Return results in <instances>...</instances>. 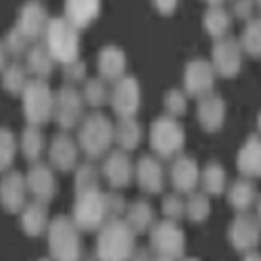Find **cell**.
Returning a JSON list of instances; mask_svg holds the SVG:
<instances>
[{"instance_id":"1","label":"cell","mask_w":261,"mask_h":261,"mask_svg":"<svg viewBox=\"0 0 261 261\" xmlns=\"http://www.w3.org/2000/svg\"><path fill=\"white\" fill-rule=\"evenodd\" d=\"M77 148L88 159L105 157L113 146V121L102 113H90L77 125Z\"/></svg>"},{"instance_id":"2","label":"cell","mask_w":261,"mask_h":261,"mask_svg":"<svg viewBox=\"0 0 261 261\" xmlns=\"http://www.w3.org/2000/svg\"><path fill=\"white\" fill-rule=\"evenodd\" d=\"M136 234L123 220H111L100 228L96 241L98 261H129L136 251Z\"/></svg>"},{"instance_id":"3","label":"cell","mask_w":261,"mask_h":261,"mask_svg":"<svg viewBox=\"0 0 261 261\" xmlns=\"http://www.w3.org/2000/svg\"><path fill=\"white\" fill-rule=\"evenodd\" d=\"M42 38H44V46L55 63L67 65L80 59V32L65 17L50 19Z\"/></svg>"},{"instance_id":"4","label":"cell","mask_w":261,"mask_h":261,"mask_svg":"<svg viewBox=\"0 0 261 261\" xmlns=\"http://www.w3.org/2000/svg\"><path fill=\"white\" fill-rule=\"evenodd\" d=\"M48 247L53 261H80L82 259V241L80 228L71 217L59 215L48 222Z\"/></svg>"},{"instance_id":"5","label":"cell","mask_w":261,"mask_h":261,"mask_svg":"<svg viewBox=\"0 0 261 261\" xmlns=\"http://www.w3.org/2000/svg\"><path fill=\"white\" fill-rule=\"evenodd\" d=\"M148 142L159 159H173L182 153L186 144V132L176 117L161 115L150 123Z\"/></svg>"},{"instance_id":"6","label":"cell","mask_w":261,"mask_h":261,"mask_svg":"<svg viewBox=\"0 0 261 261\" xmlns=\"http://www.w3.org/2000/svg\"><path fill=\"white\" fill-rule=\"evenodd\" d=\"M23 115L30 125L42 127L53 119V102H55V92L46 80L40 77H30L23 92Z\"/></svg>"},{"instance_id":"7","label":"cell","mask_w":261,"mask_h":261,"mask_svg":"<svg viewBox=\"0 0 261 261\" xmlns=\"http://www.w3.org/2000/svg\"><path fill=\"white\" fill-rule=\"evenodd\" d=\"M71 220L80 230H98L107 222H111L107 194H102L100 188L88 190V192H77Z\"/></svg>"},{"instance_id":"8","label":"cell","mask_w":261,"mask_h":261,"mask_svg":"<svg viewBox=\"0 0 261 261\" xmlns=\"http://www.w3.org/2000/svg\"><path fill=\"white\" fill-rule=\"evenodd\" d=\"M150 247L163 259H180L186 249L184 230L173 220L153 224V228H150Z\"/></svg>"},{"instance_id":"9","label":"cell","mask_w":261,"mask_h":261,"mask_svg":"<svg viewBox=\"0 0 261 261\" xmlns=\"http://www.w3.org/2000/svg\"><path fill=\"white\" fill-rule=\"evenodd\" d=\"M53 119L59 123V127L63 132H69V129L77 127L80 121L84 119V98L71 84L63 86V88L55 94Z\"/></svg>"},{"instance_id":"10","label":"cell","mask_w":261,"mask_h":261,"mask_svg":"<svg viewBox=\"0 0 261 261\" xmlns=\"http://www.w3.org/2000/svg\"><path fill=\"white\" fill-rule=\"evenodd\" d=\"M209 63H211L215 75L234 77L243 67V48L238 44V40L230 38V36L215 40Z\"/></svg>"},{"instance_id":"11","label":"cell","mask_w":261,"mask_h":261,"mask_svg":"<svg viewBox=\"0 0 261 261\" xmlns=\"http://www.w3.org/2000/svg\"><path fill=\"white\" fill-rule=\"evenodd\" d=\"M109 100H111L113 113L119 119L136 117L138 109H140V84H138V80L132 75H123L121 80H117Z\"/></svg>"},{"instance_id":"12","label":"cell","mask_w":261,"mask_h":261,"mask_svg":"<svg viewBox=\"0 0 261 261\" xmlns=\"http://www.w3.org/2000/svg\"><path fill=\"white\" fill-rule=\"evenodd\" d=\"M215 86V71L205 59H192L184 69V94L203 98L211 94Z\"/></svg>"},{"instance_id":"13","label":"cell","mask_w":261,"mask_h":261,"mask_svg":"<svg viewBox=\"0 0 261 261\" xmlns=\"http://www.w3.org/2000/svg\"><path fill=\"white\" fill-rule=\"evenodd\" d=\"M48 21H50V17H48L46 7L40 5L38 0H30V3H25L23 7L19 9L15 30L21 36H25L30 42H34V40L44 36Z\"/></svg>"},{"instance_id":"14","label":"cell","mask_w":261,"mask_h":261,"mask_svg":"<svg viewBox=\"0 0 261 261\" xmlns=\"http://www.w3.org/2000/svg\"><path fill=\"white\" fill-rule=\"evenodd\" d=\"M25 186L28 192L36 199V203H50L55 192H57V180H55V171L46 163H32L28 176H25Z\"/></svg>"},{"instance_id":"15","label":"cell","mask_w":261,"mask_h":261,"mask_svg":"<svg viewBox=\"0 0 261 261\" xmlns=\"http://www.w3.org/2000/svg\"><path fill=\"white\" fill-rule=\"evenodd\" d=\"M102 176L113 188H123L134 178V165L125 150H109L102 163Z\"/></svg>"},{"instance_id":"16","label":"cell","mask_w":261,"mask_h":261,"mask_svg":"<svg viewBox=\"0 0 261 261\" xmlns=\"http://www.w3.org/2000/svg\"><path fill=\"white\" fill-rule=\"evenodd\" d=\"M28 199L25 176L19 171H7V176L0 180V203L9 213H21Z\"/></svg>"},{"instance_id":"17","label":"cell","mask_w":261,"mask_h":261,"mask_svg":"<svg viewBox=\"0 0 261 261\" xmlns=\"http://www.w3.org/2000/svg\"><path fill=\"white\" fill-rule=\"evenodd\" d=\"M77 155L80 148L77 142L67 134L61 132L53 138L50 146H48V159H50V167L59 169V171H71L77 167Z\"/></svg>"},{"instance_id":"18","label":"cell","mask_w":261,"mask_h":261,"mask_svg":"<svg viewBox=\"0 0 261 261\" xmlns=\"http://www.w3.org/2000/svg\"><path fill=\"white\" fill-rule=\"evenodd\" d=\"M199 173H201V169L192 157H188V155L173 157V163L169 169L171 186L180 194H190V192H194V188L199 184Z\"/></svg>"},{"instance_id":"19","label":"cell","mask_w":261,"mask_h":261,"mask_svg":"<svg viewBox=\"0 0 261 261\" xmlns=\"http://www.w3.org/2000/svg\"><path fill=\"white\" fill-rule=\"evenodd\" d=\"M228 238L236 251H251L259 243V220L251 213H238L228 230Z\"/></svg>"},{"instance_id":"20","label":"cell","mask_w":261,"mask_h":261,"mask_svg":"<svg viewBox=\"0 0 261 261\" xmlns=\"http://www.w3.org/2000/svg\"><path fill=\"white\" fill-rule=\"evenodd\" d=\"M134 176H136V182L138 186L148 192V194H159L165 186V173H163V167L159 163V159L155 157H142L136 167H134Z\"/></svg>"},{"instance_id":"21","label":"cell","mask_w":261,"mask_h":261,"mask_svg":"<svg viewBox=\"0 0 261 261\" xmlns=\"http://www.w3.org/2000/svg\"><path fill=\"white\" fill-rule=\"evenodd\" d=\"M197 117H199V123H201V127L205 129V132H217L226 121V102H224V98L213 94V92L199 98Z\"/></svg>"},{"instance_id":"22","label":"cell","mask_w":261,"mask_h":261,"mask_svg":"<svg viewBox=\"0 0 261 261\" xmlns=\"http://www.w3.org/2000/svg\"><path fill=\"white\" fill-rule=\"evenodd\" d=\"M100 15V0H65V19L80 32L90 28Z\"/></svg>"},{"instance_id":"23","label":"cell","mask_w":261,"mask_h":261,"mask_svg":"<svg viewBox=\"0 0 261 261\" xmlns=\"http://www.w3.org/2000/svg\"><path fill=\"white\" fill-rule=\"evenodd\" d=\"M236 167L243 173V178L251 180V178H259L261 173V142L259 136L253 134L245 140L243 148L238 150L236 155Z\"/></svg>"},{"instance_id":"24","label":"cell","mask_w":261,"mask_h":261,"mask_svg":"<svg viewBox=\"0 0 261 261\" xmlns=\"http://www.w3.org/2000/svg\"><path fill=\"white\" fill-rule=\"evenodd\" d=\"M98 73L105 82H117L125 75V53L117 46H105L98 53Z\"/></svg>"},{"instance_id":"25","label":"cell","mask_w":261,"mask_h":261,"mask_svg":"<svg viewBox=\"0 0 261 261\" xmlns=\"http://www.w3.org/2000/svg\"><path fill=\"white\" fill-rule=\"evenodd\" d=\"M25 69H28V73H32L34 77H40V80L50 77V73L55 71V59L50 57V53L46 50L44 44L30 46V50L25 53Z\"/></svg>"},{"instance_id":"26","label":"cell","mask_w":261,"mask_h":261,"mask_svg":"<svg viewBox=\"0 0 261 261\" xmlns=\"http://www.w3.org/2000/svg\"><path fill=\"white\" fill-rule=\"evenodd\" d=\"M21 228L30 236H40L48 228V211L44 203H30L21 209Z\"/></svg>"},{"instance_id":"27","label":"cell","mask_w":261,"mask_h":261,"mask_svg":"<svg viewBox=\"0 0 261 261\" xmlns=\"http://www.w3.org/2000/svg\"><path fill=\"white\" fill-rule=\"evenodd\" d=\"M142 140V125L136 121V117L119 119L117 125H113V142H117L119 150H134Z\"/></svg>"},{"instance_id":"28","label":"cell","mask_w":261,"mask_h":261,"mask_svg":"<svg viewBox=\"0 0 261 261\" xmlns=\"http://www.w3.org/2000/svg\"><path fill=\"white\" fill-rule=\"evenodd\" d=\"M129 230L134 234L138 232H148L155 224V211L146 201H136L125 209V220H123Z\"/></svg>"},{"instance_id":"29","label":"cell","mask_w":261,"mask_h":261,"mask_svg":"<svg viewBox=\"0 0 261 261\" xmlns=\"http://www.w3.org/2000/svg\"><path fill=\"white\" fill-rule=\"evenodd\" d=\"M203 28H205V32L213 40L226 38L230 28H232V15H230V11H226L224 7H209L205 11V15H203Z\"/></svg>"},{"instance_id":"30","label":"cell","mask_w":261,"mask_h":261,"mask_svg":"<svg viewBox=\"0 0 261 261\" xmlns=\"http://www.w3.org/2000/svg\"><path fill=\"white\" fill-rule=\"evenodd\" d=\"M21 153H23V157L30 161V163H36L40 161L42 153H44L46 148V140H44V134H42V129L36 127V125H28L23 129V134H21Z\"/></svg>"},{"instance_id":"31","label":"cell","mask_w":261,"mask_h":261,"mask_svg":"<svg viewBox=\"0 0 261 261\" xmlns=\"http://www.w3.org/2000/svg\"><path fill=\"white\" fill-rule=\"evenodd\" d=\"M199 184L203 186V192L211 194V197H220V194L226 190V169L220 163H209L201 173H199Z\"/></svg>"},{"instance_id":"32","label":"cell","mask_w":261,"mask_h":261,"mask_svg":"<svg viewBox=\"0 0 261 261\" xmlns=\"http://www.w3.org/2000/svg\"><path fill=\"white\" fill-rule=\"evenodd\" d=\"M255 194H257V192H255L251 180L238 178V180L230 186V190H228V201H230V205H232L238 213H245V211H249V207L255 203Z\"/></svg>"},{"instance_id":"33","label":"cell","mask_w":261,"mask_h":261,"mask_svg":"<svg viewBox=\"0 0 261 261\" xmlns=\"http://www.w3.org/2000/svg\"><path fill=\"white\" fill-rule=\"evenodd\" d=\"M28 80H30V73H28L25 65L21 61L7 63V67L3 69V88L9 94H21L25 88Z\"/></svg>"},{"instance_id":"34","label":"cell","mask_w":261,"mask_h":261,"mask_svg":"<svg viewBox=\"0 0 261 261\" xmlns=\"http://www.w3.org/2000/svg\"><path fill=\"white\" fill-rule=\"evenodd\" d=\"M238 44H241L243 53H247L253 59H259V55H261V23H259V19L247 21Z\"/></svg>"},{"instance_id":"35","label":"cell","mask_w":261,"mask_h":261,"mask_svg":"<svg viewBox=\"0 0 261 261\" xmlns=\"http://www.w3.org/2000/svg\"><path fill=\"white\" fill-rule=\"evenodd\" d=\"M82 98H84V105H90V107H102L111 92L107 88V82L100 80V77H90L84 82V90L80 92Z\"/></svg>"},{"instance_id":"36","label":"cell","mask_w":261,"mask_h":261,"mask_svg":"<svg viewBox=\"0 0 261 261\" xmlns=\"http://www.w3.org/2000/svg\"><path fill=\"white\" fill-rule=\"evenodd\" d=\"M209 197L205 192H190L184 201V215H188L190 222H205L209 217Z\"/></svg>"},{"instance_id":"37","label":"cell","mask_w":261,"mask_h":261,"mask_svg":"<svg viewBox=\"0 0 261 261\" xmlns=\"http://www.w3.org/2000/svg\"><path fill=\"white\" fill-rule=\"evenodd\" d=\"M100 188V171L86 161L75 167V194L77 192H88V190H98Z\"/></svg>"},{"instance_id":"38","label":"cell","mask_w":261,"mask_h":261,"mask_svg":"<svg viewBox=\"0 0 261 261\" xmlns=\"http://www.w3.org/2000/svg\"><path fill=\"white\" fill-rule=\"evenodd\" d=\"M17 155V138L11 129L0 127V171H7Z\"/></svg>"},{"instance_id":"39","label":"cell","mask_w":261,"mask_h":261,"mask_svg":"<svg viewBox=\"0 0 261 261\" xmlns=\"http://www.w3.org/2000/svg\"><path fill=\"white\" fill-rule=\"evenodd\" d=\"M163 107L169 117H180L186 113L188 96L184 94V90H167L165 98H163Z\"/></svg>"},{"instance_id":"40","label":"cell","mask_w":261,"mask_h":261,"mask_svg":"<svg viewBox=\"0 0 261 261\" xmlns=\"http://www.w3.org/2000/svg\"><path fill=\"white\" fill-rule=\"evenodd\" d=\"M161 211L165 213L167 220H180L184 215V199L180 197V192H171L167 197H163V203H161Z\"/></svg>"},{"instance_id":"41","label":"cell","mask_w":261,"mask_h":261,"mask_svg":"<svg viewBox=\"0 0 261 261\" xmlns=\"http://www.w3.org/2000/svg\"><path fill=\"white\" fill-rule=\"evenodd\" d=\"M3 42H5L7 53L13 55V57H21V55H25V53L30 50V40H28L25 36H21L15 28L7 34V38H5Z\"/></svg>"},{"instance_id":"42","label":"cell","mask_w":261,"mask_h":261,"mask_svg":"<svg viewBox=\"0 0 261 261\" xmlns=\"http://www.w3.org/2000/svg\"><path fill=\"white\" fill-rule=\"evenodd\" d=\"M86 63L82 59H75L67 65H63V73H65V80L67 82H73V84H80V82H86Z\"/></svg>"},{"instance_id":"43","label":"cell","mask_w":261,"mask_h":261,"mask_svg":"<svg viewBox=\"0 0 261 261\" xmlns=\"http://www.w3.org/2000/svg\"><path fill=\"white\" fill-rule=\"evenodd\" d=\"M255 5H259V0H232V13L230 15H234L236 19L249 21V19H253Z\"/></svg>"},{"instance_id":"44","label":"cell","mask_w":261,"mask_h":261,"mask_svg":"<svg viewBox=\"0 0 261 261\" xmlns=\"http://www.w3.org/2000/svg\"><path fill=\"white\" fill-rule=\"evenodd\" d=\"M178 3L180 0H153V7H155V11L159 13V15H173L176 13V9H178Z\"/></svg>"},{"instance_id":"45","label":"cell","mask_w":261,"mask_h":261,"mask_svg":"<svg viewBox=\"0 0 261 261\" xmlns=\"http://www.w3.org/2000/svg\"><path fill=\"white\" fill-rule=\"evenodd\" d=\"M7 57H9V53H7V48H5V42L0 40V71L7 67Z\"/></svg>"},{"instance_id":"46","label":"cell","mask_w":261,"mask_h":261,"mask_svg":"<svg viewBox=\"0 0 261 261\" xmlns=\"http://www.w3.org/2000/svg\"><path fill=\"white\" fill-rule=\"evenodd\" d=\"M205 3H209L211 7H222V5L226 3V0H205Z\"/></svg>"},{"instance_id":"47","label":"cell","mask_w":261,"mask_h":261,"mask_svg":"<svg viewBox=\"0 0 261 261\" xmlns=\"http://www.w3.org/2000/svg\"><path fill=\"white\" fill-rule=\"evenodd\" d=\"M245 261H259V255H257V253H249V255L245 257Z\"/></svg>"},{"instance_id":"48","label":"cell","mask_w":261,"mask_h":261,"mask_svg":"<svg viewBox=\"0 0 261 261\" xmlns=\"http://www.w3.org/2000/svg\"><path fill=\"white\" fill-rule=\"evenodd\" d=\"M153 261H171V259H163V257H159V259H153Z\"/></svg>"},{"instance_id":"49","label":"cell","mask_w":261,"mask_h":261,"mask_svg":"<svg viewBox=\"0 0 261 261\" xmlns=\"http://www.w3.org/2000/svg\"><path fill=\"white\" fill-rule=\"evenodd\" d=\"M184 261H199V259H184Z\"/></svg>"},{"instance_id":"50","label":"cell","mask_w":261,"mask_h":261,"mask_svg":"<svg viewBox=\"0 0 261 261\" xmlns=\"http://www.w3.org/2000/svg\"><path fill=\"white\" fill-rule=\"evenodd\" d=\"M40 261H53V259H40Z\"/></svg>"}]
</instances>
